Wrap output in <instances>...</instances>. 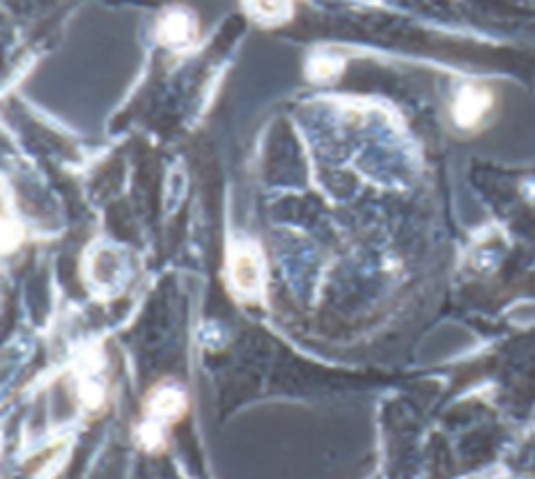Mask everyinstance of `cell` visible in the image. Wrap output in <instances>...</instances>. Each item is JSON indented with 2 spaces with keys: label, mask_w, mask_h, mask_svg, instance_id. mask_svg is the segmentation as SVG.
Segmentation results:
<instances>
[{
  "label": "cell",
  "mask_w": 535,
  "mask_h": 479,
  "mask_svg": "<svg viewBox=\"0 0 535 479\" xmlns=\"http://www.w3.org/2000/svg\"><path fill=\"white\" fill-rule=\"evenodd\" d=\"M156 37L163 46L171 48H187L198 37V23L196 16L182 7H172L159 19L156 26Z\"/></svg>",
  "instance_id": "1"
},
{
  "label": "cell",
  "mask_w": 535,
  "mask_h": 479,
  "mask_svg": "<svg viewBox=\"0 0 535 479\" xmlns=\"http://www.w3.org/2000/svg\"><path fill=\"white\" fill-rule=\"evenodd\" d=\"M230 267V280L232 287L241 293V296H253L260 289V260L253 245L237 244L228 260Z\"/></svg>",
  "instance_id": "2"
},
{
  "label": "cell",
  "mask_w": 535,
  "mask_h": 479,
  "mask_svg": "<svg viewBox=\"0 0 535 479\" xmlns=\"http://www.w3.org/2000/svg\"><path fill=\"white\" fill-rule=\"evenodd\" d=\"M492 108V92L481 86H464L453 103V118L457 127L472 128L481 122Z\"/></svg>",
  "instance_id": "3"
},
{
  "label": "cell",
  "mask_w": 535,
  "mask_h": 479,
  "mask_svg": "<svg viewBox=\"0 0 535 479\" xmlns=\"http://www.w3.org/2000/svg\"><path fill=\"white\" fill-rule=\"evenodd\" d=\"M187 409V400L177 388H159L147 401V413H150V426H161L166 422L180 417Z\"/></svg>",
  "instance_id": "4"
},
{
  "label": "cell",
  "mask_w": 535,
  "mask_h": 479,
  "mask_svg": "<svg viewBox=\"0 0 535 479\" xmlns=\"http://www.w3.org/2000/svg\"><path fill=\"white\" fill-rule=\"evenodd\" d=\"M248 14L260 23H283L292 16V7L285 5V3H253L247 5Z\"/></svg>",
  "instance_id": "5"
},
{
  "label": "cell",
  "mask_w": 535,
  "mask_h": 479,
  "mask_svg": "<svg viewBox=\"0 0 535 479\" xmlns=\"http://www.w3.org/2000/svg\"><path fill=\"white\" fill-rule=\"evenodd\" d=\"M340 67H343V62L333 55H313L311 62L305 64V74L313 80H331L340 71Z\"/></svg>",
  "instance_id": "6"
}]
</instances>
